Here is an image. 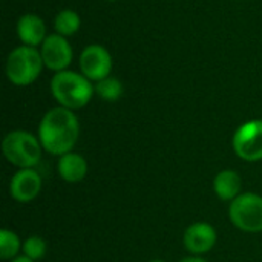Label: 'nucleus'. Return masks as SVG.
<instances>
[{"instance_id": "f257e3e1", "label": "nucleus", "mask_w": 262, "mask_h": 262, "mask_svg": "<svg viewBox=\"0 0 262 262\" xmlns=\"http://www.w3.org/2000/svg\"><path fill=\"white\" fill-rule=\"evenodd\" d=\"M80 124L71 109L54 107L45 114L38 127V140L43 149L52 155H64L78 140Z\"/></svg>"}, {"instance_id": "f03ea898", "label": "nucleus", "mask_w": 262, "mask_h": 262, "mask_svg": "<svg viewBox=\"0 0 262 262\" xmlns=\"http://www.w3.org/2000/svg\"><path fill=\"white\" fill-rule=\"evenodd\" d=\"M51 92L61 107L75 111L84 107L91 101L95 88L83 74L66 69L55 72L51 80Z\"/></svg>"}, {"instance_id": "7ed1b4c3", "label": "nucleus", "mask_w": 262, "mask_h": 262, "mask_svg": "<svg viewBox=\"0 0 262 262\" xmlns=\"http://www.w3.org/2000/svg\"><path fill=\"white\" fill-rule=\"evenodd\" d=\"M45 63L40 51L31 46H18L12 49L6 60V77L15 86H28L34 83Z\"/></svg>"}, {"instance_id": "20e7f679", "label": "nucleus", "mask_w": 262, "mask_h": 262, "mask_svg": "<svg viewBox=\"0 0 262 262\" xmlns=\"http://www.w3.org/2000/svg\"><path fill=\"white\" fill-rule=\"evenodd\" d=\"M2 149L5 158L20 169H32L41 158V143L25 130L9 132L3 138Z\"/></svg>"}, {"instance_id": "39448f33", "label": "nucleus", "mask_w": 262, "mask_h": 262, "mask_svg": "<svg viewBox=\"0 0 262 262\" xmlns=\"http://www.w3.org/2000/svg\"><path fill=\"white\" fill-rule=\"evenodd\" d=\"M229 216L233 226L243 232H262V196L256 193L239 195L232 201Z\"/></svg>"}, {"instance_id": "423d86ee", "label": "nucleus", "mask_w": 262, "mask_h": 262, "mask_svg": "<svg viewBox=\"0 0 262 262\" xmlns=\"http://www.w3.org/2000/svg\"><path fill=\"white\" fill-rule=\"evenodd\" d=\"M232 143L239 158L246 161L262 160V120H252L241 124Z\"/></svg>"}, {"instance_id": "0eeeda50", "label": "nucleus", "mask_w": 262, "mask_h": 262, "mask_svg": "<svg viewBox=\"0 0 262 262\" xmlns=\"http://www.w3.org/2000/svg\"><path fill=\"white\" fill-rule=\"evenodd\" d=\"M80 69L86 78L92 81H100L111 75L112 57L104 46L89 45L83 49L80 55Z\"/></svg>"}, {"instance_id": "6e6552de", "label": "nucleus", "mask_w": 262, "mask_h": 262, "mask_svg": "<svg viewBox=\"0 0 262 262\" xmlns=\"http://www.w3.org/2000/svg\"><path fill=\"white\" fill-rule=\"evenodd\" d=\"M40 54L43 58V63L48 69L54 72L66 71V68L72 63V48L66 37L60 34H51L46 37L40 48Z\"/></svg>"}, {"instance_id": "1a4fd4ad", "label": "nucleus", "mask_w": 262, "mask_h": 262, "mask_svg": "<svg viewBox=\"0 0 262 262\" xmlns=\"http://www.w3.org/2000/svg\"><path fill=\"white\" fill-rule=\"evenodd\" d=\"M11 195L18 203H29L32 201L41 190V178L32 169H21L17 172L9 186Z\"/></svg>"}, {"instance_id": "9d476101", "label": "nucleus", "mask_w": 262, "mask_h": 262, "mask_svg": "<svg viewBox=\"0 0 262 262\" xmlns=\"http://www.w3.org/2000/svg\"><path fill=\"white\" fill-rule=\"evenodd\" d=\"M216 232L207 223H195L184 232V246L193 255H203L213 249Z\"/></svg>"}, {"instance_id": "9b49d317", "label": "nucleus", "mask_w": 262, "mask_h": 262, "mask_svg": "<svg viewBox=\"0 0 262 262\" xmlns=\"http://www.w3.org/2000/svg\"><path fill=\"white\" fill-rule=\"evenodd\" d=\"M17 35L25 46L37 48L46 40V25L35 14H25L17 21Z\"/></svg>"}, {"instance_id": "f8f14e48", "label": "nucleus", "mask_w": 262, "mask_h": 262, "mask_svg": "<svg viewBox=\"0 0 262 262\" xmlns=\"http://www.w3.org/2000/svg\"><path fill=\"white\" fill-rule=\"evenodd\" d=\"M58 175L68 181V183H78L86 177L88 172V163L86 160L74 152L64 154L60 157L58 164H57Z\"/></svg>"}, {"instance_id": "ddd939ff", "label": "nucleus", "mask_w": 262, "mask_h": 262, "mask_svg": "<svg viewBox=\"0 0 262 262\" xmlns=\"http://www.w3.org/2000/svg\"><path fill=\"white\" fill-rule=\"evenodd\" d=\"M243 181L241 177L233 170H223L215 177L213 189L220 200L223 201H233L239 196Z\"/></svg>"}, {"instance_id": "4468645a", "label": "nucleus", "mask_w": 262, "mask_h": 262, "mask_svg": "<svg viewBox=\"0 0 262 262\" xmlns=\"http://www.w3.org/2000/svg\"><path fill=\"white\" fill-rule=\"evenodd\" d=\"M80 26H81V18L72 9H63L55 15V20H54L55 34H60L68 38V37L77 34Z\"/></svg>"}, {"instance_id": "2eb2a0df", "label": "nucleus", "mask_w": 262, "mask_h": 262, "mask_svg": "<svg viewBox=\"0 0 262 262\" xmlns=\"http://www.w3.org/2000/svg\"><path fill=\"white\" fill-rule=\"evenodd\" d=\"M95 92L103 98L104 101H117L123 94V84L115 77H106L95 84Z\"/></svg>"}, {"instance_id": "dca6fc26", "label": "nucleus", "mask_w": 262, "mask_h": 262, "mask_svg": "<svg viewBox=\"0 0 262 262\" xmlns=\"http://www.w3.org/2000/svg\"><path fill=\"white\" fill-rule=\"evenodd\" d=\"M20 250V239L11 230L0 232V258L8 261L12 259Z\"/></svg>"}, {"instance_id": "f3484780", "label": "nucleus", "mask_w": 262, "mask_h": 262, "mask_svg": "<svg viewBox=\"0 0 262 262\" xmlns=\"http://www.w3.org/2000/svg\"><path fill=\"white\" fill-rule=\"evenodd\" d=\"M23 252L26 258L38 261L46 255V243L40 236H29L23 244Z\"/></svg>"}, {"instance_id": "a211bd4d", "label": "nucleus", "mask_w": 262, "mask_h": 262, "mask_svg": "<svg viewBox=\"0 0 262 262\" xmlns=\"http://www.w3.org/2000/svg\"><path fill=\"white\" fill-rule=\"evenodd\" d=\"M180 262H207V261H204V259H201V258H186V259H183V261H180Z\"/></svg>"}, {"instance_id": "6ab92c4d", "label": "nucleus", "mask_w": 262, "mask_h": 262, "mask_svg": "<svg viewBox=\"0 0 262 262\" xmlns=\"http://www.w3.org/2000/svg\"><path fill=\"white\" fill-rule=\"evenodd\" d=\"M12 262H35V261H32V259H29V258H26V256H21V258L14 259Z\"/></svg>"}, {"instance_id": "aec40b11", "label": "nucleus", "mask_w": 262, "mask_h": 262, "mask_svg": "<svg viewBox=\"0 0 262 262\" xmlns=\"http://www.w3.org/2000/svg\"><path fill=\"white\" fill-rule=\"evenodd\" d=\"M107 2H117V0H107Z\"/></svg>"}, {"instance_id": "412c9836", "label": "nucleus", "mask_w": 262, "mask_h": 262, "mask_svg": "<svg viewBox=\"0 0 262 262\" xmlns=\"http://www.w3.org/2000/svg\"><path fill=\"white\" fill-rule=\"evenodd\" d=\"M150 262H163V261H150Z\"/></svg>"}]
</instances>
